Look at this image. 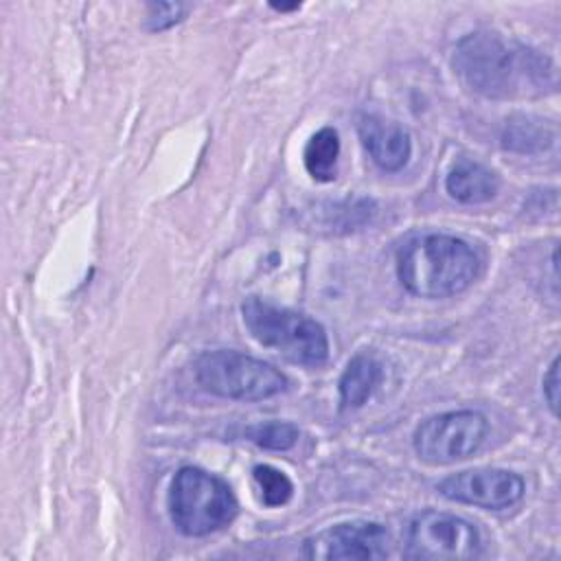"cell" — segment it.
<instances>
[{
    "instance_id": "6da1fadb",
    "label": "cell",
    "mask_w": 561,
    "mask_h": 561,
    "mask_svg": "<svg viewBox=\"0 0 561 561\" xmlns=\"http://www.w3.org/2000/svg\"><path fill=\"white\" fill-rule=\"evenodd\" d=\"M451 66L469 90L486 99H535L559 85L548 55L491 31L465 35L454 48Z\"/></svg>"
},
{
    "instance_id": "7a4b0ae2",
    "label": "cell",
    "mask_w": 561,
    "mask_h": 561,
    "mask_svg": "<svg viewBox=\"0 0 561 561\" xmlns=\"http://www.w3.org/2000/svg\"><path fill=\"white\" fill-rule=\"evenodd\" d=\"M480 272L476 250L460 237L421 232L397 252V278L419 298H447L465 291Z\"/></svg>"
},
{
    "instance_id": "3957f363",
    "label": "cell",
    "mask_w": 561,
    "mask_h": 561,
    "mask_svg": "<svg viewBox=\"0 0 561 561\" xmlns=\"http://www.w3.org/2000/svg\"><path fill=\"white\" fill-rule=\"evenodd\" d=\"M241 318L261 346L274 348L291 364L320 366L329 357L324 327L300 311L250 296L241 302Z\"/></svg>"
},
{
    "instance_id": "277c9868",
    "label": "cell",
    "mask_w": 561,
    "mask_h": 561,
    "mask_svg": "<svg viewBox=\"0 0 561 561\" xmlns=\"http://www.w3.org/2000/svg\"><path fill=\"white\" fill-rule=\"evenodd\" d=\"M169 515L186 537H206L228 526L237 515L232 489L199 467H182L169 486Z\"/></svg>"
},
{
    "instance_id": "5b68a950",
    "label": "cell",
    "mask_w": 561,
    "mask_h": 561,
    "mask_svg": "<svg viewBox=\"0 0 561 561\" xmlns=\"http://www.w3.org/2000/svg\"><path fill=\"white\" fill-rule=\"evenodd\" d=\"M193 370L197 383L221 399L261 401L287 388V377L272 364L230 348L202 353Z\"/></svg>"
},
{
    "instance_id": "8992f818",
    "label": "cell",
    "mask_w": 561,
    "mask_h": 561,
    "mask_svg": "<svg viewBox=\"0 0 561 561\" xmlns=\"http://www.w3.org/2000/svg\"><path fill=\"white\" fill-rule=\"evenodd\" d=\"M480 554L476 526L443 511L416 513L403 535V557L416 561H462Z\"/></svg>"
},
{
    "instance_id": "52a82bcc",
    "label": "cell",
    "mask_w": 561,
    "mask_h": 561,
    "mask_svg": "<svg viewBox=\"0 0 561 561\" xmlns=\"http://www.w3.org/2000/svg\"><path fill=\"white\" fill-rule=\"evenodd\" d=\"M489 434V421L476 410H454L425 419L414 430V451L427 465H451L473 456Z\"/></svg>"
},
{
    "instance_id": "ba28073f",
    "label": "cell",
    "mask_w": 561,
    "mask_h": 561,
    "mask_svg": "<svg viewBox=\"0 0 561 561\" xmlns=\"http://www.w3.org/2000/svg\"><path fill=\"white\" fill-rule=\"evenodd\" d=\"M390 552V535L386 526L368 519L333 524L302 543V554L316 561H368L386 559Z\"/></svg>"
},
{
    "instance_id": "9c48e42d",
    "label": "cell",
    "mask_w": 561,
    "mask_h": 561,
    "mask_svg": "<svg viewBox=\"0 0 561 561\" xmlns=\"http://www.w3.org/2000/svg\"><path fill=\"white\" fill-rule=\"evenodd\" d=\"M436 491L451 502L471 504L486 511H502L522 500L524 480L508 469L478 467L443 478L436 484Z\"/></svg>"
},
{
    "instance_id": "30bf717a",
    "label": "cell",
    "mask_w": 561,
    "mask_h": 561,
    "mask_svg": "<svg viewBox=\"0 0 561 561\" xmlns=\"http://www.w3.org/2000/svg\"><path fill=\"white\" fill-rule=\"evenodd\" d=\"M357 134L379 169L401 171L408 164L412 156V140L399 123L377 114H364L357 121Z\"/></svg>"
},
{
    "instance_id": "8fae6325",
    "label": "cell",
    "mask_w": 561,
    "mask_h": 561,
    "mask_svg": "<svg viewBox=\"0 0 561 561\" xmlns=\"http://www.w3.org/2000/svg\"><path fill=\"white\" fill-rule=\"evenodd\" d=\"M500 188V178L489 167L476 162V160H458L447 178H445V191L451 199L460 204H484L495 197Z\"/></svg>"
},
{
    "instance_id": "7c38bea8",
    "label": "cell",
    "mask_w": 561,
    "mask_h": 561,
    "mask_svg": "<svg viewBox=\"0 0 561 561\" xmlns=\"http://www.w3.org/2000/svg\"><path fill=\"white\" fill-rule=\"evenodd\" d=\"M383 379L381 362L370 353H357L348 359L340 377V401L344 408H362Z\"/></svg>"
},
{
    "instance_id": "4fadbf2b",
    "label": "cell",
    "mask_w": 561,
    "mask_h": 561,
    "mask_svg": "<svg viewBox=\"0 0 561 561\" xmlns=\"http://www.w3.org/2000/svg\"><path fill=\"white\" fill-rule=\"evenodd\" d=\"M554 142V127L530 114L511 116L502 131V145L515 153H541Z\"/></svg>"
},
{
    "instance_id": "5bb4252c",
    "label": "cell",
    "mask_w": 561,
    "mask_h": 561,
    "mask_svg": "<svg viewBox=\"0 0 561 561\" xmlns=\"http://www.w3.org/2000/svg\"><path fill=\"white\" fill-rule=\"evenodd\" d=\"M340 136L333 127L318 129L305 145L302 162L316 182H331L337 175Z\"/></svg>"
},
{
    "instance_id": "9a60e30c",
    "label": "cell",
    "mask_w": 561,
    "mask_h": 561,
    "mask_svg": "<svg viewBox=\"0 0 561 561\" xmlns=\"http://www.w3.org/2000/svg\"><path fill=\"white\" fill-rule=\"evenodd\" d=\"M243 436L252 440L261 449L270 451H287L298 443V427L294 423L285 421H267V423H256L245 427Z\"/></svg>"
},
{
    "instance_id": "2e32d148",
    "label": "cell",
    "mask_w": 561,
    "mask_h": 561,
    "mask_svg": "<svg viewBox=\"0 0 561 561\" xmlns=\"http://www.w3.org/2000/svg\"><path fill=\"white\" fill-rule=\"evenodd\" d=\"M252 478L261 491V502L270 508L285 506L294 495V484L287 473L272 465H256L252 469Z\"/></svg>"
},
{
    "instance_id": "e0dca14e",
    "label": "cell",
    "mask_w": 561,
    "mask_h": 561,
    "mask_svg": "<svg viewBox=\"0 0 561 561\" xmlns=\"http://www.w3.org/2000/svg\"><path fill=\"white\" fill-rule=\"evenodd\" d=\"M184 15V4L180 2H149L147 4V28L164 31L178 24Z\"/></svg>"
},
{
    "instance_id": "ac0fdd59",
    "label": "cell",
    "mask_w": 561,
    "mask_h": 561,
    "mask_svg": "<svg viewBox=\"0 0 561 561\" xmlns=\"http://www.w3.org/2000/svg\"><path fill=\"white\" fill-rule=\"evenodd\" d=\"M541 383H543V399H546L550 412L557 416L559 414V357L552 359Z\"/></svg>"
},
{
    "instance_id": "d6986e66",
    "label": "cell",
    "mask_w": 561,
    "mask_h": 561,
    "mask_svg": "<svg viewBox=\"0 0 561 561\" xmlns=\"http://www.w3.org/2000/svg\"><path fill=\"white\" fill-rule=\"evenodd\" d=\"M270 7L276 9V11H291V9H298L300 4H298V2H291V4H276V2H272Z\"/></svg>"
}]
</instances>
